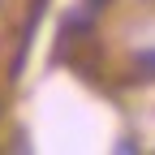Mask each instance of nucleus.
Returning <instances> with one entry per match:
<instances>
[{"mask_svg": "<svg viewBox=\"0 0 155 155\" xmlns=\"http://www.w3.org/2000/svg\"><path fill=\"white\" fill-rule=\"evenodd\" d=\"M134 69H138L142 78H155V48H147V52L134 56Z\"/></svg>", "mask_w": 155, "mask_h": 155, "instance_id": "obj_1", "label": "nucleus"}, {"mask_svg": "<svg viewBox=\"0 0 155 155\" xmlns=\"http://www.w3.org/2000/svg\"><path fill=\"white\" fill-rule=\"evenodd\" d=\"M104 5H108V0H86V9H91V13H99Z\"/></svg>", "mask_w": 155, "mask_h": 155, "instance_id": "obj_2", "label": "nucleus"}]
</instances>
